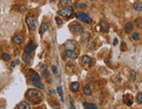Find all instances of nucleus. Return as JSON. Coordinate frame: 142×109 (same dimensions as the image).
<instances>
[{"instance_id": "obj_19", "label": "nucleus", "mask_w": 142, "mask_h": 109, "mask_svg": "<svg viewBox=\"0 0 142 109\" xmlns=\"http://www.w3.org/2000/svg\"><path fill=\"white\" fill-rule=\"evenodd\" d=\"M46 30H48V25L46 23H42L41 25V27H40V33L43 34L45 31H46Z\"/></svg>"}, {"instance_id": "obj_6", "label": "nucleus", "mask_w": 142, "mask_h": 109, "mask_svg": "<svg viewBox=\"0 0 142 109\" xmlns=\"http://www.w3.org/2000/svg\"><path fill=\"white\" fill-rule=\"evenodd\" d=\"M64 47L66 48V50L74 51L75 49V44L73 40H67L64 43Z\"/></svg>"}, {"instance_id": "obj_4", "label": "nucleus", "mask_w": 142, "mask_h": 109, "mask_svg": "<svg viewBox=\"0 0 142 109\" xmlns=\"http://www.w3.org/2000/svg\"><path fill=\"white\" fill-rule=\"evenodd\" d=\"M73 12H74L73 7H71V6H65L63 9L59 10L58 13L61 16L65 17V18H70L72 15H73Z\"/></svg>"}, {"instance_id": "obj_33", "label": "nucleus", "mask_w": 142, "mask_h": 109, "mask_svg": "<svg viewBox=\"0 0 142 109\" xmlns=\"http://www.w3.org/2000/svg\"><path fill=\"white\" fill-rule=\"evenodd\" d=\"M52 71H53V72H54V74L57 73V67H56V66H52Z\"/></svg>"}, {"instance_id": "obj_8", "label": "nucleus", "mask_w": 142, "mask_h": 109, "mask_svg": "<svg viewBox=\"0 0 142 109\" xmlns=\"http://www.w3.org/2000/svg\"><path fill=\"white\" fill-rule=\"evenodd\" d=\"M70 31L74 33L81 32V31H82V26L79 24H74L70 25Z\"/></svg>"}, {"instance_id": "obj_2", "label": "nucleus", "mask_w": 142, "mask_h": 109, "mask_svg": "<svg viewBox=\"0 0 142 109\" xmlns=\"http://www.w3.org/2000/svg\"><path fill=\"white\" fill-rule=\"evenodd\" d=\"M75 17L78 20L82 21V22L88 23V24H91L92 23V18H90V15L88 13H85V12H77V13L75 14Z\"/></svg>"}, {"instance_id": "obj_38", "label": "nucleus", "mask_w": 142, "mask_h": 109, "mask_svg": "<svg viewBox=\"0 0 142 109\" xmlns=\"http://www.w3.org/2000/svg\"><path fill=\"white\" fill-rule=\"evenodd\" d=\"M49 93H50V94H54V91L51 90V92H49Z\"/></svg>"}, {"instance_id": "obj_20", "label": "nucleus", "mask_w": 142, "mask_h": 109, "mask_svg": "<svg viewBox=\"0 0 142 109\" xmlns=\"http://www.w3.org/2000/svg\"><path fill=\"white\" fill-rule=\"evenodd\" d=\"M83 92H84V93H85L86 95H88V96L91 95V89H90V85H85V87H84V89H83Z\"/></svg>"}, {"instance_id": "obj_17", "label": "nucleus", "mask_w": 142, "mask_h": 109, "mask_svg": "<svg viewBox=\"0 0 142 109\" xmlns=\"http://www.w3.org/2000/svg\"><path fill=\"white\" fill-rule=\"evenodd\" d=\"M23 60H24L27 65H30L31 64V60H32V56L30 54H27V53H25L24 56H23Z\"/></svg>"}, {"instance_id": "obj_25", "label": "nucleus", "mask_w": 142, "mask_h": 109, "mask_svg": "<svg viewBox=\"0 0 142 109\" xmlns=\"http://www.w3.org/2000/svg\"><path fill=\"white\" fill-rule=\"evenodd\" d=\"M136 100H137L138 103H139V104H142V93H141V92H139V93H138V94H137Z\"/></svg>"}, {"instance_id": "obj_21", "label": "nucleus", "mask_w": 142, "mask_h": 109, "mask_svg": "<svg viewBox=\"0 0 142 109\" xmlns=\"http://www.w3.org/2000/svg\"><path fill=\"white\" fill-rule=\"evenodd\" d=\"M33 84L36 87H38V88H40V89H44V85L42 84L41 81H36V82H33Z\"/></svg>"}, {"instance_id": "obj_23", "label": "nucleus", "mask_w": 142, "mask_h": 109, "mask_svg": "<svg viewBox=\"0 0 142 109\" xmlns=\"http://www.w3.org/2000/svg\"><path fill=\"white\" fill-rule=\"evenodd\" d=\"M57 92H58L59 95L61 96V101H64V97H63V92H62V88H61V87L59 86L58 88H57Z\"/></svg>"}, {"instance_id": "obj_1", "label": "nucleus", "mask_w": 142, "mask_h": 109, "mask_svg": "<svg viewBox=\"0 0 142 109\" xmlns=\"http://www.w3.org/2000/svg\"><path fill=\"white\" fill-rule=\"evenodd\" d=\"M25 96L28 98L29 100H40L42 99V93L37 89H29L27 91V93H25Z\"/></svg>"}, {"instance_id": "obj_24", "label": "nucleus", "mask_w": 142, "mask_h": 109, "mask_svg": "<svg viewBox=\"0 0 142 109\" xmlns=\"http://www.w3.org/2000/svg\"><path fill=\"white\" fill-rule=\"evenodd\" d=\"M1 57H2V59H3L5 61H9L10 59H11V56L8 54V53H3Z\"/></svg>"}, {"instance_id": "obj_30", "label": "nucleus", "mask_w": 142, "mask_h": 109, "mask_svg": "<svg viewBox=\"0 0 142 109\" xmlns=\"http://www.w3.org/2000/svg\"><path fill=\"white\" fill-rule=\"evenodd\" d=\"M135 25H136L137 27L140 26V19H139V18H136V19H135Z\"/></svg>"}, {"instance_id": "obj_15", "label": "nucleus", "mask_w": 142, "mask_h": 109, "mask_svg": "<svg viewBox=\"0 0 142 109\" xmlns=\"http://www.w3.org/2000/svg\"><path fill=\"white\" fill-rule=\"evenodd\" d=\"M18 106V109H31V106L29 105V103H27L25 101L20 102Z\"/></svg>"}, {"instance_id": "obj_37", "label": "nucleus", "mask_w": 142, "mask_h": 109, "mask_svg": "<svg viewBox=\"0 0 142 109\" xmlns=\"http://www.w3.org/2000/svg\"><path fill=\"white\" fill-rule=\"evenodd\" d=\"M117 44H118V38H115L113 42V46H117Z\"/></svg>"}, {"instance_id": "obj_12", "label": "nucleus", "mask_w": 142, "mask_h": 109, "mask_svg": "<svg viewBox=\"0 0 142 109\" xmlns=\"http://www.w3.org/2000/svg\"><path fill=\"white\" fill-rule=\"evenodd\" d=\"M100 27H101V30L103 31H109V28H110V26H109V24L106 22V21H101V23H100Z\"/></svg>"}, {"instance_id": "obj_5", "label": "nucleus", "mask_w": 142, "mask_h": 109, "mask_svg": "<svg viewBox=\"0 0 142 109\" xmlns=\"http://www.w3.org/2000/svg\"><path fill=\"white\" fill-rule=\"evenodd\" d=\"M36 48V45L33 41H31L29 44H27V46H25V53H27V54H31L32 52L34 51V49Z\"/></svg>"}, {"instance_id": "obj_29", "label": "nucleus", "mask_w": 142, "mask_h": 109, "mask_svg": "<svg viewBox=\"0 0 142 109\" xmlns=\"http://www.w3.org/2000/svg\"><path fill=\"white\" fill-rule=\"evenodd\" d=\"M46 70H48V67H46V65H45V64H42V65L41 66V72H43L44 71H46Z\"/></svg>"}, {"instance_id": "obj_31", "label": "nucleus", "mask_w": 142, "mask_h": 109, "mask_svg": "<svg viewBox=\"0 0 142 109\" xmlns=\"http://www.w3.org/2000/svg\"><path fill=\"white\" fill-rule=\"evenodd\" d=\"M69 2V0H61V5H66Z\"/></svg>"}, {"instance_id": "obj_7", "label": "nucleus", "mask_w": 142, "mask_h": 109, "mask_svg": "<svg viewBox=\"0 0 142 109\" xmlns=\"http://www.w3.org/2000/svg\"><path fill=\"white\" fill-rule=\"evenodd\" d=\"M29 75H30V78L32 80V82H36V81H41V78H40L39 74L37 73L35 71L33 70H30L29 72Z\"/></svg>"}, {"instance_id": "obj_39", "label": "nucleus", "mask_w": 142, "mask_h": 109, "mask_svg": "<svg viewBox=\"0 0 142 109\" xmlns=\"http://www.w3.org/2000/svg\"><path fill=\"white\" fill-rule=\"evenodd\" d=\"M52 1H54V0H52Z\"/></svg>"}, {"instance_id": "obj_28", "label": "nucleus", "mask_w": 142, "mask_h": 109, "mask_svg": "<svg viewBox=\"0 0 142 109\" xmlns=\"http://www.w3.org/2000/svg\"><path fill=\"white\" fill-rule=\"evenodd\" d=\"M76 7L77 8H86L87 5L84 3H80V4H77V5H76Z\"/></svg>"}, {"instance_id": "obj_34", "label": "nucleus", "mask_w": 142, "mask_h": 109, "mask_svg": "<svg viewBox=\"0 0 142 109\" xmlns=\"http://www.w3.org/2000/svg\"><path fill=\"white\" fill-rule=\"evenodd\" d=\"M20 9L21 12H24V10H26V6H25V5H21L20 7Z\"/></svg>"}, {"instance_id": "obj_16", "label": "nucleus", "mask_w": 142, "mask_h": 109, "mask_svg": "<svg viewBox=\"0 0 142 109\" xmlns=\"http://www.w3.org/2000/svg\"><path fill=\"white\" fill-rule=\"evenodd\" d=\"M83 107L84 109H98L96 105L91 103H87V102H84L83 103Z\"/></svg>"}, {"instance_id": "obj_32", "label": "nucleus", "mask_w": 142, "mask_h": 109, "mask_svg": "<svg viewBox=\"0 0 142 109\" xmlns=\"http://www.w3.org/2000/svg\"><path fill=\"white\" fill-rule=\"evenodd\" d=\"M89 35H90V34H89L88 32H83L81 38H82V39H84V38H89Z\"/></svg>"}, {"instance_id": "obj_13", "label": "nucleus", "mask_w": 142, "mask_h": 109, "mask_svg": "<svg viewBox=\"0 0 142 109\" xmlns=\"http://www.w3.org/2000/svg\"><path fill=\"white\" fill-rule=\"evenodd\" d=\"M132 29H133V25H132V23L128 22V23H126V24L125 25L124 31H126V33H131V31H132Z\"/></svg>"}, {"instance_id": "obj_35", "label": "nucleus", "mask_w": 142, "mask_h": 109, "mask_svg": "<svg viewBox=\"0 0 142 109\" xmlns=\"http://www.w3.org/2000/svg\"><path fill=\"white\" fill-rule=\"evenodd\" d=\"M15 66H17V65H16V61L12 62V66H11V69H13V68L15 67Z\"/></svg>"}, {"instance_id": "obj_26", "label": "nucleus", "mask_w": 142, "mask_h": 109, "mask_svg": "<svg viewBox=\"0 0 142 109\" xmlns=\"http://www.w3.org/2000/svg\"><path fill=\"white\" fill-rule=\"evenodd\" d=\"M132 38L133 40H135V41H138V40L139 39V34L138 33V32H134L132 35Z\"/></svg>"}, {"instance_id": "obj_36", "label": "nucleus", "mask_w": 142, "mask_h": 109, "mask_svg": "<svg viewBox=\"0 0 142 109\" xmlns=\"http://www.w3.org/2000/svg\"><path fill=\"white\" fill-rule=\"evenodd\" d=\"M70 102H71V106H72V109H76L75 107V105H74V101H73V100H70Z\"/></svg>"}, {"instance_id": "obj_27", "label": "nucleus", "mask_w": 142, "mask_h": 109, "mask_svg": "<svg viewBox=\"0 0 142 109\" xmlns=\"http://www.w3.org/2000/svg\"><path fill=\"white\" fill-rule=\"evenodd\" d=\"M55 21H56V24L58 25H61L63 24V20L61 18H59V17H56V18H55Z\"/></svg>"}, {"instance_id": "obj_3", "label": "nucleus", "mask_w": 142, "mask_h": 109, "mask_svg": "<svg viewBox=\"0 0 142 109\" xmlns=\"http://www.w3.org/2000/svg\"><path fill=\"white\" fill-rule=\"evenodd\" d=\"M25 22H26L27 26L29 27V29L31 30H34L37 28L38 26V20L37 18L34 16H28L26 17V19H25Z\"/></svg>"}, {"instance_id": "obj_9", "label": "nucleus", "mask_w": 142, "mask_h": 109, "mask_svg": "<svg viewBox=\"0 0 142 109\" xmlns=\"http://www.w3.org/2000/svg\"><path fill=\"white\" fill-rule=\"evenodd\" d=\"M64 54L66 55L67 58H69V59H77V54L74 52V51H69V50H66L64 52Z\"/></svg>"}, {"instance_id": "obj_14", "label": "nucleus", "mask_w": 142, "mask_h": 109, "mask_svg": "<svg viewBox=\"0 0 142 109\" xmlns=\"http://www.w3.org/2000/svg\"><path fill=\"white\" fill-rule=\"evenodd\" d=\"M82 62H83L84 64H86V65H89V66H90V65H91V63H92L91 58L89 57V56H87V55H84V56H82Z\"/></svg>"}, {"instance_id": "obj_22", "label": "nucleus", "mask_w": 142, "mask_h": 109, "mask_svg": "<svg viewBox=\"0 0 142 109\" xmlns=\"http://www.w3.org/2000/svg\"><path fill=\"white\" fill-rule=\"evenodd\" d=\"M136 77H137L136 72H135V71L131 72V74H130V80H131V81H135V80H136Z\"/></svg>"}, {"instance_id": "obj_10", "label": "nucleus", "mask_w": 142, "mask_h": 109, "mask_svg": "<svg viewBox=\"0 0 142 109\" xmlns=\"http://www.w3.org/2000/svg\"><path fill=\"white\" fill-rule=\"evenodd\" d=\"M79 88H80V84L78 82H72L71 85H70V90L74 93H77L79 91Z\"/></svg>"}, {"instance_id": "obj_18", "label": "nucleus", "mask_w": 142, "mask_h": 109, "mask_svg": "<svg viewBox=\"0 0 142 109\" xmlns=\"http://www.w3.org/2000/svg\"><path fill=\"white\" fill-rule=\"evenodd\" d=\"M133 9L137 12H141L142 10V5L139 2H135L134 5H133Z\"/></svg>"}, {"instance_id": "obj_11", "label": "nucleus", "mask_w": 142, "mask_h": 109, "mask_svg": "<svg viewBox=\"0 0 142 109\" xmlns=\"http://www.w3.org/2000/svg\"><path fill=\"white\" fill-rule=\"evenodd\" d=\"M24 41V37L22 35H16L13 38V42L15 45H20L22 44V42Z\"/></svg>"}]
</instances>
